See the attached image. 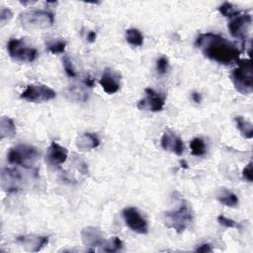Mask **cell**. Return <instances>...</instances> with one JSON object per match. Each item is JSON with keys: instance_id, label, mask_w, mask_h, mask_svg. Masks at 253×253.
<instances>
[{"instance_id": "cell-18", "label": "cell", "mask_w": 253, "mask_h": 253, "mask_svg": "<svg viewBox=\"0 0 253 253\" xmlns=\"http://www.w3.org/2000/svg\"><path fill=\"white\" fill-rule=\"evenodd\" d=\"M16 133V126L13 120L9 117H2L0 121V134L1 138L12 137Z\"/></svg>"}, {"instance_id": "cell-1", "label": "cell", "mask_w": 253, "mask_h": 253, "mask_svg": "<svg viewBox=\"0 0 253 253\" xmlns=\"http://www.w3.org/2000/svg\"><path fill=\"white\" fill-rule=\"evenodd\" d=\"M196 46L209 59L224 65L238 62L241 53L233 42L213 33L201 34L196 40Z\"/></svg>"}, {"instance_id": "cell-31", "label": "cell", "mask_w": 253, "mask_h": 253, "mask_svg": "<svg viewBox=\"0 0 253 253\" xmlns=\"http://www.w3.org/2000/svg\"><path fill=\"white\" fill-rule=\"evenodd\" d=\"M197 252H211V245L210 244H202L200 245L197 249H196Z\"/></svg>"}, {"instance_id": "cell-13", "label": "cell", "mask_w": 253, "mask_h": 253, "mask_svg": "<svg viewBox=\"0 0 253 253\" xmlns=\"http://www.w3.org/2000/svg\"><path fill=\"white\" fill-rule=\"evenodd\" d=\"M23 180L22 173L15 168H5L2 171L1 181L4 191H18Z\"/></svg>"}, {"instance_id": "cell-23", "label": "cell", "mask_w": 253, "mask_h": 253, "mask_svg": "<svg viewBox=\"0 0 253 253\" xmlns=\"http://www.w3.org/2000/svg\"><path fill=\"white\" fill-rule=\"evenodd\" d=\"M218 11L221 15H223L224 17H227V18H233L234 16H236L240 13V11L235 9V7L229 2H224L223 4H221L218 7Z\"/></svg>"}, {"instance_id": "cell-2", "label": "cell", "mask_w": 253, "mask_h": 253, "mask_svg": "<svg viewBox=\"0 0 253 253\" xmlns=\"http://www.w3.org/2000/svg\"><path fill=\"white\" fill-rule=\"evenodd\" d=\"M231 80L235 89L248 95L253 91V68L250 59H239L238 66L231 72Z\"/></svg>"}, {"instance_id": "cell-11", "label": "cell", "mask_w": 253, "mask_h": 253, "mask_svg": "<svg viewBox=\"0 0 253 253\" xmlns=\"http://www.w3.org/2000/svg\"><path fill=\"white\" fill-rule=\"evenodd\" d=\"M80 234H81V239L83 244L87 247L103 248L108 241L104 238L102 231L98 227H94V226L84 227L81 230Z\"/></svg>"}, {"instance_id": "cell-15", "label": "cell", "mask_w": 253, "mask_h": 253, "mask_svg": "<svg viewBox=\"0 0 253 253\" xmlns=\"http://www.w3.org/2000/svg\"><path fill=\"white\" fill-rule=\"evenodd\" d=\"M68 151L65 147L61 146L55 141H52L46 152V160L50 165L59 166L67 159Z\"/></svg>"}, {"instance_id": "cell-26", "label": "cell", "mask_w": 253, "mask_h": 253, "mask_svg": "<svg viewBox=\"0 0 253 253\" xmlns=\"http://www.w3.org/2000/svg\"><path fill=\"white\" fill-rule=\"evenodd\" d=\"M65 46H66V42L64 41H58L54 43L49 44L47 46V49L53 54H58V53H62L65 50Z\"/></svg>"}, {"instance_id": "cell-12", "label": "cell", "mask_w": 253, "mask_h": 253, "mask_svg": "<svg viewBox=\"0 0 253 253\" xmlns=\"http://www.w3.org/2000/svg\"><path fill=\"white\" fill-rule=\"evenodd\" d=\"M16 241L27 251L30 252H38L42 247H44L48 241V236L28 234V235H20L16 238Z\"/></svg>"}, {"instance_id": "cell-34", "label": "cell", "mask_w": 253, "mask_h": 253, "mask_svg": "<svg viewBox=\"0 0 253 253\" xmlns=\"http://www.w3.org/2000/svg\"><path fill=\"white\" fill-rule=\"evenodd\" d=\"M96 37H97L96 33L93 32V31H90V32L88 33V35H87V40H88L89 42H95Z\"/></svg>"}, {"instance_id": "cell-6", "label": "cell", "mask_w": 253, "mask_h": 253, "mask_svg": "<svg viewBox=\"0 0 253 253\" xmlns=\"http://www.w3.org/2000/svg\"><path fill=\"white\" fill-rule=\"evenodd\" d=\"M7 50L11 58L20 62H33L38 55L37 49L20 39H11L7 43Z\"/></svg>"}, {"instance_id": "cell-5", "label": "cell", "mask_w": 253, "mask_h": 253, "mask_svg": "<svg viewBox=\"0 0 253 253\" xmlns=\"http://www.w3.org/2000/svg\"><path fill=\"white\" fill-rule=\"evenodd\" d=\"M39 157L38 149L28 144H19L10 148L7 155L10 164L19 165L26 169H33Z\"/></svg>"}, {"instance_id": "cell-10", "label": "cell", "mask_w": 253, "mask_h": 253, "mask_svg": "<svg viewBox=\"0 0 253 253\" xmlns=\"http://www.w3.org/2000/svg\"><path fill=\"white\" fill-rule=\"evenodd\" d=\"M145 97L137 103V107L141 110H149L151 112H159L163 109L165 98L160 93L151 88H145Z\"/></svg>"}, {"instance_id": "cell-20", "label": "cell", "mask_w": 253, "mask_h": 253, "mask_svg": "<svg viewBox=\"0 0 253 253\" xmlns=\"http://www.w3.org/2000/svg\"><path fill=\"white\" fill-rule=\"evenodd\" d=\"M126 42L133 46H140L143 43V36L137 29H128L126 31Z\"/></svg>"}, {"instance_id": "cell-21", "label": "cell", "mask_w": 253, "mask_h": 253, "mask_svg": "<svg viewBox=\"0 0 253 253\" xmlns=\"http://www.w3.org/2000/svg\"><path fill=\"white\" fill-rule=\"evenodd\" d=\"M217 200L223 204L226 207H236L238 205V198L235 194L228 192V191H224L221 195L217 196Z\"/></svg>"}, {"instance_id": "cell-8", "label": "cell", "mask_w": 253, "mask_h": 253, "mask_svg": "<svg viewBox=\"0 0 253 253\" xmlns=\"http://www.w3.org/2000/svg\"><path fill=\"white\" fill-rule=\"evenodd\" d=\"M252 24V17L247 13H239L234 16L228 23V30L231 36L245 42L248 38L249 31Z\"/></svg>"}, {"instance_id": "cell-16", "label": "cell", "mask_w": 253, "mask_h": 253, "mask_svg": "<svg viewBox=\"0 0 253 253\" xmlns=\"http://www.w3.org/2000/svg\"><path fill=\"white\" fill-rule=\"evenodd\" d=\"M100 84L107 94H115L120 90V79L118 74L110 68H106L100 79Z\"/></svg>"}, {"instance_id": "cell-3", "label": "cell", "mask_w": 253, "mask_h": 253, "mask_svg": "<svg viewBox=\"0 0 253 253\" xmlns=\"http://www.w3.org/2000/svg\"><path fill=\"white\" fill-rule=\"evenodd\" d=\"M163 220L168 228L174 229L177 233H182L192 222L193 213L186 202L172 211H168L163 215Z\"/></svg>"}, {"instance_id": "cell-25", "label": "cell", "mask_w": 253, "mask_h": 253, "mask_svg": "<svg viewBox=\"0 0 253 253\" xmlns=\"http://www.w3.org/2000/svg\"><path fill=\"white\" fill-rule=\"evenodd\" d=\"M156 70L161 75L167 73V71L169 70V61H168L167 57L160 56L157 59V61H156Z\"/></svg>"}, {"instance_id": "cell-30", "label": "cell", "mask_w": 253, "mask_h": 253, "mask_svg": "<svg viewBox=\"0 0 253 253\" xmlns=\"http://www.w3.org/2000/svg\"><path fill=\"white\" fill-rule=\"evenodd\" d=\"M242 176L245 180H247L248 182H252L253 181V174H252V162H249L243 169L242 171Z\"/></svg>"}, {"instance_id": "cell-7", "label": "cell", "mask_w": 253, "mask_h": 253, "mask_svg": "<svg viewBox=\"0 0 253 253\" xmlns=\"http://www.w3.org/2000/svg\"><path fill=\"white\" fill-rule=\"evenodd\" d=\"M56 93L50 87L43 84H31L22 92L21 98L32 103H42L55 98Z\"/></svg>"}, {"instance_id": "cell-28", "label": "cell", "mask_w": 253, "mask_h": 253, "mask_svg": "<svg viewBox=\"0 0 253 253\" xmlns=\"http://www.w3.org/2000/svg\"><path fill=\"white\" fill-rule=\"evenodd\" d=\"M217 221H218L219 224H221L224 227H228V228L238 227V224L234 220H232L230 218H227L224 215H218L217 216Z\"/></svg>"}, {"instance_id": "cell-17", "label": "cell", "mask_w": 253, "mask_h": 253, "mask_svg": "<svg viewBox=\"0 0 253 253\" xmlns=\"http://www.w3.org/2000/svg\"><path fill=\"white\" fill-rule=\"evenodd\" d=\"M100 144V140L98 136L94 133L85 132L79 135L76 139V147L80 151H89L98 147Z\"/></svg>"}, {"instance_id": "cell-22", "label": "cell", "mask_w": 253, "mask_h": 253, "mask_svg": "<svg viewBox=\"0 0 253 253\" xmlns=\"http://www.w3.org/2000/svg\"><path fill=\"white\" fill-rule=\"evenodd\" d=\"M191 152L195 156H202L206 152V145L202 138L196 137L190 142Z\"/></svg>"}, {"instance_id": "cell-14", "label": "cell", "mask_w": 253, "mask_h": 253, "mask_svg": "<svg viewBox=\"0 0 253 253\" xmlns=\"http://www.w3.org/2000/svg\"><path fill=\"white\" fill-rule=\"evenodd\" d=\"M161 146L164 150L175 153L180 156L184 152L182 139L172 131H165L161 137Z\"/></svg>"}, {"instance_id": "cell-24", "label": "cell", "mask_w": 253, "mask_h": 253, "mask_svg": "<svg viewBox=\"0 0 253 253\" xmlns=\"http://www.w3.org/2000/svg\"><path fill=\"white\" fill-rule=\"evenodd\" d=\"M122 247H123L122 240L119 237L114 236L112 240L107 241V244L102 248V250L105 252H116L121 250Z\"/></svg>"}, {"instance_id": "cell-19", "label": "cell", "mask_w": 253, "mask_h": 253, "mask_svg": "<svg viewBox=\"0 0 253 253\" xmlns=\"http://www.w3.org/2000/svg\"><path fill=\"white\" fill-rule=\"evenodd\" d=\"M236 127L245 138H251L253 136V125L245 120L243 117L237 116L234 118Z\"/></svg>"}, {"instance_id": "cell-29", "label": "cell", "mask_w": 253, "mask_h": 253, "mask_svg": "<svg viewBox=\"0 0 253 253\" xmlns=\"http://www.w3.org/2000/svg\"><path fill=\"white\" fill-rule=\"evenodd\" d=\"M13 17V13L9 8H2L1 13H0V21L1 24L4 25L5 22L9 21Z\"/></svg>"}, {"instance_id": "cell-27", "label": "cell", "mask_w": 253, "mask_h": 253, "mask_svg": "<svg viewBox=\"0 0 253 253\" xmlns=\"http://www.w3.org/2000/svg\"><path fill=\"white\" fill-rule=\"evenodd\" d=\"M62 62H63V68H64L66 74L69 77H75L76 76V71H75V69L72 65L71 60L68 58V56H64Z\"/></svg>"}, {"instance_id": "cell-4", "label": "cell", "mask_w": 253, "mask_h": 253, "mask_svg": "<svg viewBox=\"0 0 253 253\" xmlns=\"http://www.w3.org/2000/svg\"><path fill=\"white\" fill-rule=\"evenodd\" d=\"M19 21L27 30H43L52 26L54 17L49 11L32 9L21 13Z\"/></svg>"}, {"instance_id": "cell-32", "label": "cell", "mask_w": 253, "mask_h": 253, "mask_svg": "<svg viewBox=\"0 0 253 253\" xmlns=\"http://www.w3.org/2000/svg\"><path fill=\"white\" fill-rule=\"evenodd\" d=\"M192 99H193V101H194L195 103L199 104V103H201V101H202V94L199 93V92H193V93H192Z\"/></svg>"}, {"instance_id": "cell-33", "label": "cell", "mask_w": 253, "mask_h": 253, "mask_svg": "<svg viewBox=\"0 0 253 253\" xmlns=\"http://www.w3.org/2000/svg\"><path fill=\"white\" fill-rule=\"evenodd\" d=\"M84 83L87 87H93L94 86V79L91 76H86L84 79Z\"/></svg>"}, {"instance_id": "cell-9", "label": "cell", "mask_w": 253, "mask_h": 253, "mask_svg": "<svg viewBox=\"0 0 253 253\" xmlns=\"http://www.w3.org/2000/svg\"><path fill=\"white\" fill-rule=\"evenodd\" d=\"M123 217L126 226L132 231L139 234H146L148 232V224L145 218L140 214L137 209L133 207L126 208L123 212Z\"/></svg>"}]
</instances>
